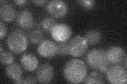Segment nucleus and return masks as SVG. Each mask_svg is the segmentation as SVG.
<instances>
[{
  "label": "nucleus",
  "instance_id": "4be33fe9",
  "mask_svg": "<svg viewBox=\"0 0 127 84\" xmlns=\"http://www.w3.org/2000/svg\"><path fill=\"white\" fill-rule=\"evenodd\" d=\"M7 33V28L2 21L0 22V39H2L5 37Z\"/></svg>",
  "mask_w": 127,
  "mask_h": 84
},
{
  "label": "nucleus",
  "instance_id": "f8f14e48",
  "mask_svg": "<svg viewBox=\"0 0 127 84\" xmlns=\"http://www.w3.org/2000/svg\"><path fill=\"white\" fill-rule=\"evenodd\" d=\"M17 21L18 24L24 29H29L33 25L32 14L28 10L21 11L18 15Z\"/></svg>",
  "mask_w": 127,
  "mask_h": 84
},
{
  "label": "nucleus",
  "instance_id": "412c9836",
  "mask_svg": "<svg viewBox=\"0 0 127 84\" xmlns=\"http://www.w3.org/2000/svg\"><path fill=\"white\" fill-rule=\"evenodd\" d=\"M79 3L81 5L86 9H91L95 5V1L92 0H82L79 1Z\"/></svg>",
  "mask_w": 127,
  "mask_h": 84
},
{
  "label": "nucleus",
  "instance_id": "20e7f679",
  "mask_svg": "<svg viewBox=\"0 0 127 84\" xmlns=\"http://www.w3.org/2000/svg\"><path fill=\"white\" fill-rule=\"evenodd\" d=\"M88 45L84 37L76 36L68 43V53L75 57H82L86 53Z\"/></svg>",
  "mask_w": 127,
  "mask_h": 84
},
{
  "label": "nucleus",
  "instance_id": "6e6552de",
  "mask_svg": "<svg viewBox=\"0 0 127 84\" xmlns=\"http://www.w3.org/2000/svg\"><path fill=\"white\" fill-rule=\"evenodd\" d=\"M105 51L107 59L111 65H120L126 58V52L120 46H111Z\"/></svg>",
  "mask_w": 127,
  "mask_h": 84
},
{
  "label": "nucleus",
  "instance_id": "7ed1b4c3",
  "mask_svg": "<svg viewBox=\"0 0 127 84\" xmlns=\"http://www.w3.org/2000/svg\"><path fill=\"white\" fill-rule=\"evenodd\" d=\"M7 45L9 50L16 54L25 52L28 46V37L23 31L15 30L10 33L7 38Z\"/></svg>",
  "mask_w": 127,
  "mask_h": 84
},
{
  "label": "nucleus",
  "instance_id": "2eb2a0df",
  "mask_svg": "<svg viewBox=\"0 0 127 84\" xmlns=\"http://www.w3.org/2000/svg\"><path fill=\"white\" fill-rule=\"evenodd\" d=\"M84 38L88 44L96 45L101 41L102 34L98 30H91L86 33Z\"/></svg>",
  "mask_w": 127,
  "mask_h": 84
},
{
  "label": "nucleus",
  "instance_id": "a878e982",
  "mask_svg": "<svg viewBox=\"0 0 127 84\" xmlns=\"http://www.w3.org/2000/svg\"><path fill=\"white\" fill-rule=\"evenodd\" d=\"M14 83L15 84H23V78L21 77L19 79L14 80Z\"/></svg>",
  "mask_w": 127,
  "mask_h": 84
},
{
  "label": "nucleus",
  "instance_id": "4468645a",
  "mask_svg": "<svg viewBox=\"0 0 127 84\" xmlns=\"http://www.w3.org/2000/svg\"><path fill=\"white\" fill-rule=\"evenodd\" d=\"M6 74L8 77L14 81L22 77V68L18 64L13 63L7 65L6 68Z\"/></svg>",
  "mask_w": 127,
  "mask_h": 84
},
{
  "label": "nucleus",
  "instance_id": "aec40b11",
  "mask_svg": "<svg viewBox=\"0 0 127 84\" xmlns=\"http://www.w3.org/2000/svg\"><path fill=\"white\" fill-rule=\"evenodd\" d=\"M14 60V56L10 52L4 51L1 53V62L2 64L9 65L13 63Z\"/></svg>",
  "mask_w": 127,
  "mask_h": 84
},
{
  "label": "nucleus",
  "instance_id": "b1692460",
  "mask_svg": "<svg viewBox=\"0 0 127 84\" xmlns=\"http://www.w3.org/2000/svg\"><path fill=\"white\" fill-rule=\"evenodd\" d=\"M14 2L18 5H23L27 2L26 0H18V1H14Z\"/></svg>",
  "mask_w": 127,
  "mask_h": 84
},
{
  "label": "nucleus",
  "instance_id": "bb28decb",
  "mask_svg": "<svg viewBox=\"0 0 127 84\" xmlns=\"http://www.w3.org/2000/svg\"><path fill=\"white\" fill-rule=\"evenodd\" d=\"M0 47H1V53H2V50H2V44H1V45H0Z\"/></svg>",
  "mask_w": 127,
  "mask_h": 84
},
{
  "label": "nucleus",
  "instance_id": "5701e85b",
  "mask_svg": "<svg viewBox=\"0 0 127 84\" xmlns=\"http://www.w3.org/2000/svg\"><path fill=\"white\" fill-rule=\"evenodd\" d=\"M37 80L31 76H29L23 79V84H36Z\"/></svg>",
  "mask_w": 127,
  "mask_h": 84
},
{
  "label": "nucleus",
  "instance_id": "f03ea898",
  "mask_svg": "<svg viewBox=\"0 0 127 84\" xmlns=\"http://www.w3.org/2000/svg\"><path fill=\"white\" fill-rule=\"evenodd\" d=\"M86 60L91 68L103 73H106L111 65L107 59L105 50L101 49L90 50L86 55Z\"/></svg>",
  "mask_w": 127,
  "mask_h": 84
},
{
  "label": "nucleus",
  "instance_id": "9b49d317",
  "mask_svg": "<svg viewBox=\"0 0 127 84\" xmlns=\"http://www.w3.org/2000/svg\"><path fill=\"white\" fill-rule=\"evenodd\" d=\"M20 62L22 67L27 71L31 72L35 70L38 66V59L34 55L30 53L23 55Z\"/></svg>",
  "mask_w": 127,
  "mask_h": 84
},
{
  "label": "nucleus",
  "instance_id": "39448f33",
  "mask_svg": "<svg viewBox=\"0 0 127 84\" xmlns=\"http://www.w3.org/2000/svg\"><path fill=\"white\" fill-rule=\"evenodd\" d=\"M108 81L114 84H126L127 73L125 68L120 65H115L109 67L106 71Z\"/></svg>",
  "mask_w": 127,
  "mask_h": 84
},
{
  "label": "nucleus",
  "instance_id": "f3484780",
  "mask_svg": "<svg viewBox=\"0 0 127 84\" xmlns=\"http://www.w3.org/2000/svg\"><path fill=\"white\" fill-rule=\"evenodd\" d=\"M30 39L34 44H39L45 40V34L43 31L40 29H35L30 34Z\"/></svg>",
  "mask_w": 127,
  "mask_h": 84
},
{
  "label": "nucleus",
  "instance_id": "6ab92c4d",
  "mask_svg": "<svg viewBox=\"0 0 127 84\" xmlns=\"http://www.w3.org/2000/svg\"><path fill=\"white\" fill-rule=\"evenodd\" d=\"M57 54L61 56H66L68 53V43L67 42H59L56 43Z\"/></svg>",
  "mask_w": 127,
  "mask_h": 84
},
{
  "label": "nucleus",
  "instance_id": "f257e3e1",
  "mask_svg": "<svg viewBox=\"0 0 127 84\" xmlns=\"http://www.w3.org/2000/svg\"><path fill=\"white\" fill-rule=\"evenodd\" d=\"M87 73V68L85 63L78 59H72L67 62L64 68L65 79L73 84L83 82Z\"/></svg>",
  "mask_w": 127,
  "mask_h": 84
},
{
  "label": "nucleus",
  "instance_id": "ddd939ff",
  "mask_svg": "<svg viewBox=\"0 0 127 84\" xmlns=\"http://www.w3.org/2000/svg\"><path fill=\"white\" fill-rule=\"evenodd\" d=\"M0 15L4 21L10 22L12 21L16 16L14 7L9 3H4L0 7Z\"/></svg>",
  "mask_w": 127,
  "mask_h": 84
},
{
  "label": "nucleus",
  "instance_id": "423d86ee",
  "mask_svg": "<svg viewBox=\"0 0 127 84\" xmlns=\"http://www.w3.org/2000/svg\"><path fill=\"white\" fill-rule=\"evenodd\" d=\"M52 37L58 42H67L71 37L72 31L71 28L64 23L56 24L50 31Z\"/></svg>",
  "mask_w": 127,
  "mask_h": 84
},
{
  "label": "nucleus",
  "instance_id": "0eeeda50",
  "mask_svg": "<svg viewBox=\"0 0 127 84\" xmlns=\"http://www.w3.org/2000/svg\"><path fill=\"white\" fill-rule=\"evenodd\" d=\"M48 12L56 18H62L65 17L68 12L66 3L61 0H53L48 3Z\"/></svg>",
  "mask_w": 127,
  "mask_h": 84
},
{
  "label": "nucleus",
  "instance_id": "393cba45",
  "mask_svg": "<svg viewBox=\"0 0 127 84\" xmlns=\"http://www.w3.org/2000/svg\"><path fill=\"white\" fill-rule=\"evenodd\" d=\"M33 2L37 5H42L46 3V1H45V0H40V1H33Z\"/></svg>",
  "mask_w": 127,
  "mask_h": 84
},
{
  "label": "nucleus",
  "instance_id": "a211bd4d",
  "mask_svg": "<svg viewBox=\"0 0 127 84\" xmlns=\"http://www.w3.org/2000/svg\"><path fill=\"white\" fill-rule=\"evenodd\" d=\"M56 24V23L55 20L53 18L49 17L44 18L41 22V27L46 32H50Z\"/></svg>",
  "mask_w": 127,
  "mask_h": 84
},
{
  "label": "nucleus",
  "instance_id": "9d476101",
  "mask_svg": "<svg viewBox=\"0 0 127 84\" xmlns=\"http://www.w3.org/2000/svg\"><path fill=\"white\" fill-rule=\"evenodd\" d=\"M55 71L53 67L48 63L43 64L40 66L36 73L37 80L43 84L50 83L53 79Z\"/></svg>",
  "mask_w": 127,
  "mask_h": 84
},
{
  "label": "nucleus",
  "instance_id": "dca6fc26",
  "mask_svg": "<svg viewBox=\"0 0 127 84\" xmlns=\"http://www.w3.org/2000/svg\"><path fill=\"white\" fill-rule=\"evenodd\" d=\"M83 82L87 84H103L104 83V79L101 74L96 72H93L86 75Z\"/></svg>",
  "mask_w": 127,
  "mask_h": 84
},
{
  "label": "nucleus",
  "instance_id": "1a4fd4ad",
  "mask_svg": "<svg viewBox=\"0 0 127 84\" xmlns=\"http://www.w3.org/2000/svg\"><path fill=\"white\" fill-rule=\"evenodd\" d=\"M37 51L41 57L47 58L53 57L57 54V44L50 40H44L39 44Z\"/></svg>",
  "mask_w": 127,
  "mask_h": 84
}]
</instances>
